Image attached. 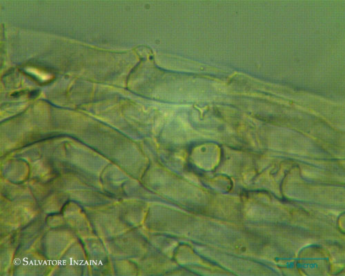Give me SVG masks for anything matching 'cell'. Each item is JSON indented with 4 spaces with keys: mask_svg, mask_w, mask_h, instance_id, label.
Masks as SVG:
<instances>
[{
    "mask_svg": "<svg viewBox=\"0 0 345 276\" xmlns=\"http://www.w3.org/2000/svg\"><path fill=\"white\" fill-rule=\"evenodd\" d=\"M28 71L31 72V73L34 74L35 75H36L37 77L40 78V79H42L43 80H48L50 79V75H48V74H45L43 73V72H40L39 71H37L36 69H33V68H30L28 69Z\"/></svg>",
    "mask_w": 345,
    "mask_h": 276,
    "instance_id": "6da1fadb",
    "label": "cell"
}]
</instances>
